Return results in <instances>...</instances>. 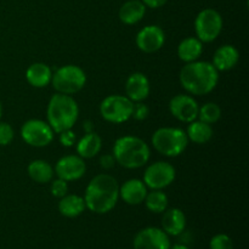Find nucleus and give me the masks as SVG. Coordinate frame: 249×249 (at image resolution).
I'll return each instance as SVG.
<instances>
[{"label":"nucleus","mask_w":249,"mask_h":249,"mask_svg":"<svg viewBox=\"0 0 249 249\" xmlns=\"http://www.w3.org/2000/svg\"><path fill=\"white\" fill-rule=\"evenodd\" d=\"M187 143L186 133L179 128H160L152 135L153 147L167 157L180 156L186 150Z\"/></svg>","instance_id":"5"},{"label":"nucleus","mask_w":249,"mask_h":249,"mask_svg":"<svg viewBox=\"0 0 249 249\" xmlns=\"http://www.w3.org/2000/svg\"><path fill=\"white\" fill-rule=\"evenodd\" d=\"M221 117V109L214 102H208V104L203 105L199 107L198 109V117L199 121L204 122L207 124H214L220 119Z\"/></svg>","instance_id":"27"},{"label":"nucleus","mask_w":249,"mask_h":249,"mask_svg":"<svg viewBox=\"0 0 249 249\" xmlns=\"http://www.w3.org/2000/svg\"><path fill=\"white\" fill-rule=\"evenodd\" d=\"M211 249H233L232 241L225 233H218L214 236L209 243Z\"/></svg>","instance_id":"28"},{"label":"nucleus","mask_w":249,"mask_h":249,"mask_svg":"<svg viewBox=\"0 0 249 249\" xmlns=\"http://www.w3.org/2000/svg\"><path fill=\"white\" fill-rule=\"evenodd\" d=\"M2 116V106H1V102H0V118Z\"/></svg>","instance_id":"37"},{"label":"nucleus","mask_w":249,"mask_h":249,"mask_svg":"<svg viewBox=\"0 0 249 249\" xmlns=\"http://www.w3.org/2000/svg\"><path fill=\"white\" fill-rule=\"evenodd\" d=\"M126 97L133 102H141L150 95V80L143 73H133L125 83Z\"/></svg>","instance_id":"15"},{"label":"nucleus","mask_w":249,"mask_h":249,"mask_svg":"<svg viewBox=\"0 0 249 249\" xmlns=\"http://www.w3.org/2000/svg\"><path fill=\"white\" fill-rule=\"evenodd\" d=\"M83 129H84V131L87 134L92 133V131H94V126H92V123L90 121L84 122V124H83Z\"/></svg>","instance_id":"35"},{"label":"nucleus","mask_w":249,"mask_h":249,"mask_svg":"<svg viewBox=\"0 0 249 249\" xmlns=\"http://www.w3.org/2000/svg\"><path fill=\"white\" fill-rule=\"evenodd\" d=\"M151 156L147 143L136 136H122L117 139L113 146V157L116 163L126 169H138L148 162Z\"/></svg>","instance_id":"4"},{"label":"nucleus","mask_w":249,"mask_h":249,"mask_svg":"<svg viewBox=\"0 0 249 249\" xmlns=\"http://www.w3.org/2000/svg\"><path fill=\"white\" fill-rule=\"evenodd\" d=\"M46 116L53 133L60 134L73 128L79 116V107L71 95L57 92L49 101Z\"/></svg>","instance_id":"3"},{"label":"nucleus","mask_w":249,"mask_h":249,"mask_svg":"<svg viewBox=\"0 0 249 249\" xmlns=\"http://www.w3.org/2000/svg\"><path fill=\"white\" fill-rule=\"evenodd\" d=\"M53 89L60 94L72 95L80 91L87 83V74L80 67L74 65H67L58 68L53 74Z\"/></svg>","instance_id":"6"},{"label":"nucleus","mask_w":249,"mask_h":249,"mask_svg":"<svg viewBox=\"0 0 249 249\" xmlns=\"http://www.w3.org/2000/svg\"><path fill=\"white\" fill-rule=\"evenodd\" d=\"M68 192L67 181L62 179H56L51 182V195L57 198H62Z\"/></svg>","instance_id":"30"},{"label":"nucleus","mask_w":249,"mask_h":249,"mask_svg":"<svg viewBox=\"0 0 249 249\" xmlns=\"http://www.w3.org/2000/svg\"><path fill=\"white\" fill-rule=\"evenodd\" d=\"M87 165L84 163V158L79 156H65L55 165V174L58 179L65 181H74L80 179L85 174Z\"/></svg>","instance_id":"13"},{"label":"nucleus","mask_w":249,"mask_h":249,"mask_svg":"<svg viewBox=\"0 0 249 249\" xmlns=\"http://www.w3.org/2000/svg\"><path fill=\"white\" fill-rule=\"evenodd\" d=\"M116 164V160H114L113 155H104L100 158V165H101L104 169H112Z\"/></svg>","instance_id":"33"},{"label":"nucleus","mask_w":249,"mask_h":249,"mask_svg":"<svg viewBox=\"0 0 249 249\" xmlns=\"http://www.w3.org/2000/svg\"><path fill=\"white\" fill-rule=\"evenodd\" d=\"M14 129L9 123L0 122V146H6L14 140Z\"/></svg>","instance_id":"29"},{"label":"nucleus","mask_w":249,"mask_h":249,"mask_svg":"<svg viewBox=\"0 0 249 249\" xmlns=\"http://www.w3.org/2000/svg\"><path fill=\"white\" fill-rule=\"evenodd\" d=\"M180 83L192 95H207L215 89L219 71L207 61L189 62L180 71Z\"/></svg>","instance_id":"2"},{"label":"nucleus","mask_w":249,"mask_h":249,"mask_svg":"<svg viewBox=\"0 0 249 249\" xmlns=\"http://www.w3.org/2000/svg\"><path fill=\"white\" fill-rule=\"evenodd\" d=\"M169 109L178 121L191 123L198 117L199 106L196 100L189 95H177L170 100Z\"/></svg>","instance_id":"12"},{"label":"nucleus","mask_w":249,"mask_h":249,"mask_svg":"<svg viewBox=\"0 0 249 249\" xmlns=\"http://www.w3.org/2000/svg\"><path fill=\"white\" fill-rule=\"evenodd\" d=\"M134 102L122 95H109L102 100L100 113L105 121L109 123L121 124L131 118Z\"/></svg>","instance_id":"7"},{"label":"nucleus","mask_w":249,"mask_h":249,"mask_svg":"<svg viewBox=\"0 0 249 249\" xmlns=\"http://www.w3.org/2000/svg\"><path fill=\"white\" fill-rule=\"evenodd\" d=\"M102 140L99 134L89 133L83 136L77 143V153L82 158H92L101 151Z\"/></svg>","instance_id":"23"},{"label":"nucleus","mask_w":249,"mask_h":249,"mask_svg":"<svg viewBox=\"0 0 249 249\" xmlns=\"http://www.w3.org/2000/svg\"><path fill=\"white\" fill-rule=\"evenodd\" d=\"M150 114V108L147 105L142 104V102H135L133 106V113L131 117L136 121H145Z\"/></svg>","instance_id":"31"},{"label":"nucleus","mask_w":249,"mask_h":249,"mask_svg":"<svg viewBox=\"0 0 249 249\" xmlns=\"http://www.w3.org/2000/svg\"><path fill=\"white\" fill-rule=\"evenodd\" d=\"M21 136L33 147H45L53 141V130L49 123L40 119H29L22 125Z\"/></svg>","instance_id":"9"},{"label":"nucleus","mask_w":249,"mask_h":249,"mask_svg":"<svg viewBox=\"0 0 249 249\" xmlns=\"http://www.w3.org/2000/svg\"><path fill=\"white\" fill-rule=\"evenodd\" d=\"M119 198L118 181L112 175L99 174L92 178L85 190V207L96 214H106L116 207Z\"/></svg>","instance_id":"1"},{"label":"nucleus","mask_w":249,"mask_h":249,"mask_svg":"<svg viewBox=\"0 0 249 249\" xmlns=\"http://www.w3.org/2000/svg\"><path fill=\"white\" fill-rule=\"evenodd\" d=\"M143 2V5L151 9H158V7L163 6L168 0H141Z\"/></svg>","instance_id":"34"},{"label":"nucleus","mask_w":249,"mask_h":249,"mask_svg":"<svg viewBox=\"0 0 249 249\" xmlns=\"http://www.w3.org/2000/svg\"><path fill=\"white\" fill-rule=\"evenodd\" d=\"M175 180V169L168 162H156L148 165L143 174V184L151 190H162Z\"/></svg>","instance_id":"10"},{"label":"nucleus","mask_w":249,"mask_h":249,"mask_svg":"<svg viewBox=\"0 0 249 249\" xmlns=\"http://www.w3.org/2000/svg\"><path fill=\"white\" fill-rule=\"evenodd\" d=\"M60 142L61 145L65 146V147H71V146H73L75 142L74 133H73L71 129L60 133Z\"/></svg>","instance_id":"32"},{"label":"nucleus","mask_w":249,"mask_h":249,"mask_svg":"<svg viewBox=\"0 0 249 249\" xmlns=\"http://www.w3.org/2000/svg\"><path fill=\"white\" fill-rule=\"evenodd\" d=\"M240 53L233 45H223L215 51L213 56V66L218 71L225 72L237 65Z\"/></svg>","instance_id":"18"},{"label":"nucleus","mask_w":249,"mask_h":249,"mask_svg":"<svg viewBox=\"0 0 249 249\" xmlns=\"http://www.w3.org/2000/svg\"><path fill=\"white\" fill-rule=\"evenodd\" d=\"M147 187L139 179H130L119 187V197L130 206H138L145 201Z\"/></svg>","instance_id":"16"},{"label":"nucleus","mask_w":249,"mask_h":249,"mask_svg":"<svg viewBox=\"0 0 249 249\" xmlns=\"http://www.w3.org/2000/svg\"><path fill=\"white\" fill-rule=\"evenodd\" d=\"M223 29V17L216 10L204 9L197 15L195 21V31L197 38L202 43H212L215 40Z\"/></svg>","instance_id":"8"},{"label":"nucleus","mask_w":249,"mask_h":249,"mask_svg":"<svg viewBox=\"0 0 249 249\" xmlns=\"http://www.w3.org/2000/svg\"><path fill=\"white\" fill-rule=\"evenodd\" d=\"M170 249H190V248L186 247V246H184V245H175V246H173V247H170Z\"/></svg>","instance_id":"36"},{"label":"nucleus","mask_w":249,"mask_h":249,"mask_svg":"<svg viewBox=\"0 0 249 249\" xmlns=\"http://www.w3.org/2000/svg\"><path fill=\"white\" fill-rule=\"evenodd\" d=\"M186 135L189 140H191L192 142L203 145V143H207L212 139L213 129H212L211 124H207L201 121H194L190 123Z\"/></svg>","instance_id":"25"},{"label":"nucleus","mask_w":249,"mask_h":249,"mask_svg":"<svg viewBox=\"0 0 249 249\" xmlns=\"http://www.w3.org/2000/svg\"><path fill=\"white\" fill-rule=\"evenodd\" d=\"M85 208L84 198L77 195H66L58 202V212L66 218H77Z\"/></svg>","instance_id":"21"},{"label":"nucleus","mask_w":249,"mask_h":249,"mask_svg":"<svg viewBox=\"0 0 249 249\" xmlns=\"http://www.w3.org/2000/svg\"><path fill=\"white\" fill-rule=\"evenodd\" d=\"M146 6L141 0H129L119 9V19L124 24H135L143 18Z\"/></svg>","instance_id":"20"},{"label":"nucleus","mask_w":249,"mask_h":249,"mask_svg":"<svg viewBox=\"0 0 249 249\" xmlns=\"http://www.w3.org/2000/svg\"><path fill=\"white\" fill-rule=\"evenodd\" d=\"M27 172H28L29 178L38 184L50 182L53 180V174H55L50 163L43 160H32L27 168Z\"/></svg>","instance_id":"24"},{"label":"nucleus","mask_w":249,"mask_h":249,"mask_svg":"<svg viewBox=\"0 0 249 249\" xmlns=\"http://www.w3.org/2000/svg\"><path fill=\"white\" fill-rule=\"evenodd\" d=\"M202 51H203V44L198 38L194 36L184 39L178 46V56L180 60L186 63L196 61L201 56Z\"/></svg>","instance_id":"22"},{"label":"nucleus","mask_w":249,"mask_h":249,"mask_svg":"<svg viewBox=\"0 0 249 249\" xmlns=\"http://www.w3.org/2000/svg\"><path fill=\"white\" fill-rule=\"evenodd\" d=\"M145 203L148 211L160 214L168 209V197L164 192H162V190H152V192H147L146 195Z\"/></svg>","instance_id":"26"},{"label":"nucleus","mask_w":249,"mask_h":249,"mask_svg":"<svg viewBox=\"0 0 249 249\" xmlns=\"http://www.w3.org/2000/svg\"><path fill=\"white\" fill-rule=\"evenodd\" d=\"M162 228L168 236H179L186 228V216L178 208H170L163 212Z\"/></svg>","instance_id":"17"},{"label":"nucleus","mask_w":249,"mask_h":249,"mask_svg":"<svg viewBox=\"0 0 249 249\" xmlns=\"http://www.w3.org/2000/svg\"><path fill=\"white\" fill-rule=\"evenodd\" d=\"M134 249H170L169 236L158 228H146L136 233Z\"/></svg>","instance_id":"11"},{"label":"nucleus","mask_w":249,"mask_h":249,"mask_svg":"<svg viewBox=\"0 0 249 249\" xmlns=\"http://www.w3.org/2000/svg\"><path fill=\"white\" fill-rule=\"evenodd\" d=\"M165 41V34L158 26H146L136 36V45L141 51L152 53L162 49Z\"/></svg>","instance_id":"14"},{"label":"nucleus","mask_w":249,"mask_h":249,"mask_svg":"<svg viewBox=\"0 0 249 249\" xmlns=\"http://www.w3.org/2000/svg\"><path fill=\"white\" fill-rule=\"evenodd\" d=\"M26 79L32 87L44 88L49 85L53 79V72L48 65L36 62L29 66L28 70L26 71Z\"/></svg>","instance_id":"19"}]
</instances>
